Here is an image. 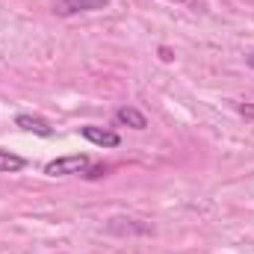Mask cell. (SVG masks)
<instances>
[{
  "mask_svg": "<svg viewBox=\"0 0 254 254\" xmlns=\"http://www.w3.org/2000/svg\"><path fill=\"white\" fill-rule=\"evenodd\" d=\"M92 160L86 154H68V157H57L45 166L48 178H68V175H89Z\"/></svg>",
  "mask_w": 254,
  "mask_h": 254,
  "instance_id": "1",
  "label": "cell"
},
{
  "mask_svg": "<svg viewBox=\"0 0 254 254\" xmlns=\"http://www.w3.org/2000/svg\"><path fill=\"white\" fill-rule=\"evenodd\" d=\"M83 139H89L92 145H101V148H119L122 145V136L116 130H107V127H95V125H86L80 127Z\"/></svg>",
  "mask_w": 254,
  "mask_h": 254,
  "instance_id": "2",
  "label": "cell"
},
{
  "mask_svg": "<svg viewBox=\"0 0 254 254\" xmlns=\"http://www.w3.org/2000/svg\"><path fill=\"white\" fill-rule=\"evenodd\" d=\"M107 6H110V0H60L57 12L60 15H77V12H101Z\"/></svg>",
  "mask_w": 254,
  "mask_h": 254,
  "instance_id": "3",
  "label": "cell"
},
{
  "mask_svg": "<svg viewBox=\"0 0 254 254\" xmlns=\"http://www.w3.org/2000/svg\"><path fill=\"white\" fill-rule=\"evenodd\" d=\"M15 127H21V130H27V133H36V136H42V139H51V136H54V127L48 125L45 119L30 116V113L15 116Z\"/></svg>",
  "mask_w": 254,
  "mask_h": 254,
  "instance_id": "4",
  "label": "cell"
},
{
  "mask_svg": "<svg viewBox=\"0 0 254 254\" xmlns=\"http://www.w3.org/2000/svg\"><path fill=\"white\" fill-rule=\"evenodd\" d=\"M116 122L125 125V127H133V130H145V127H148L145 113H139L136 107H119V110H116Z\"/></svg>",
  "mask_w": 254,
  "mask_h": 254,
  "instance_id": "5",
  "label": "cell"
},
{
  "mask_svg": "<svg viewBox=\"0 0 254 254\" xmlns=\"http://www.w3.org/2000/svg\"><path fill=\"white\" fill-rule=\"evenodd\" d=\"M27 166V160L24 157H18V154H12V151H3L0 148V175H15V172H21Z\"/></svg>",
  "mask_w": 254,
  "mask_h": 254,
  "instance_id": "6",
  "label": "cell"
},
{
  "mask_svg": "<svg viewBox=\"0 0 254 254\" xmlns=\"http://www.w3.org/2000/svg\"><path fill=\"white\" fill-rule=\"evenodd\" d=\"M175 6H190V9H201V0H169Z\"/></svg>",
  "mask_w": 254,
  "mask_h": 254,
  "instance_id": "7",
  "label": "cell"
},
{
  "mask_svg": "<svg viewBox=\"0 0 254 254\" xmlns=\"http://www.w3.org/2000/svg\"><path fill=\"white\" fill-rule=\"evenodd\" d=\"M237 110H240V113H243L246 119H252V122H254V104H240Z\"/></svg>",
  "mask_w": 254,
  "mask_h": 254,
  "instance_id": "8",
  "label": "cell"
},
{
  "mask_svg": "<svg viewBox=\"0 0 254 254\" xmlns=\"http://www.w3.org/2000/svg\"><path fill=\"white\" fill-rule=\"evenodd\" d=\"M246 63H249V68L254 71V54H252V57H246Z\"/></svg>",
  "mask_w": 254,
  "mask_h": 254,
  "instance_id": "9",
  "label": "cell"
}]
</instances>
